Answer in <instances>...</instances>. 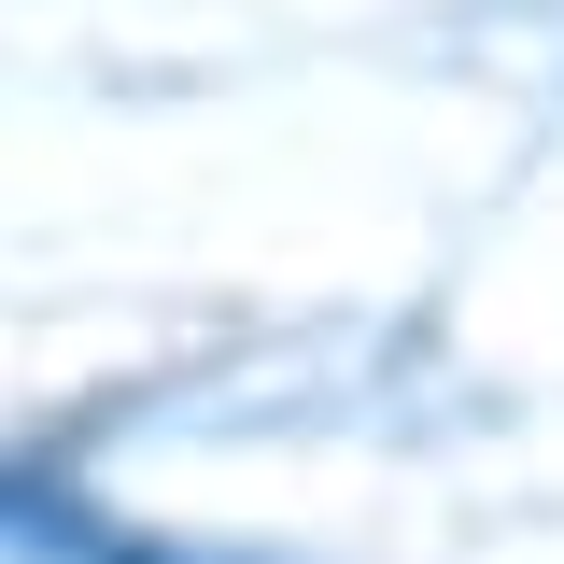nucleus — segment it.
<instances>
[{"mask_svg":"<svg viewBox=\"0 0 564 564\" xmlns=\"http://www.w3.org/2000/svg\"><path fill=\"white\" fill-rule=\"evenodd\" d=\"M0 564H240V551L141 536V522H113V508L85 480H57V466H0Z\"/></svg>","mask_w":564,"mask_h":564,"instance_id":"1","label":"nucleus"}]
</instances>
